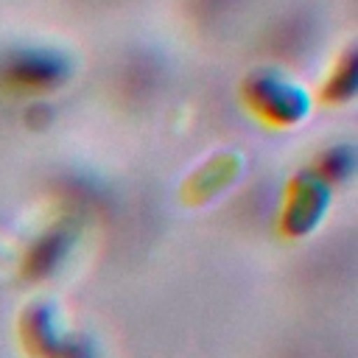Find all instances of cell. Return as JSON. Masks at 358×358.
<instances>
[{
	"instance_id": "cell-1",
	"label": "cell",
	"mask_w": 358,
	"mask_h": 358,
	"mask_svg": "<svg viewBox=\"0 0 358 358\" xmlns=\"http://www.w3.org/2000/svg\"><path fill=\"white\" fill-rule=\"evenodd\" d=\"M246 109L274 129H291L313 112L310 90L280 67H257L241 81Z\"/></svg>"
},
{
	"instance_id": "cell-2",
	"label": "cell",
	"mask_w": 358,
	"mask_h": 358,
	"mask_svg": "<svg viewBox=\"0 0 358 358\" xmlns=\"http://www.w3.org/2000/svg\"><path fill=\"white\" fill-rule=\"evenodd\" d=\"M73 73V56L56 45H14L0 53V87L14 95L56 92Z\"/></svg>"
},
{
	"instance_id": "cell-3",
	"label": "cell",
	"mask_w": 358,
	"mask_h": 358,
	"mask_svg": "<svg viewBox=\"0 0 358 358\" xmlns=\"http://www.w3.org/2000/svg\"><path fill=\"white\" fill-rule=\"evenodd\" d=\"M333 201V187L310 168H299L282 193L280 232L285 238H308L319 229Z\"/></svg>"
},
{
	"instance_id": "cell-4",
	"label": "cell",
	"mask_w": 358,
	"mask_h": 358,
	"mask_svg": "<svg viewBox=\"0 0 358 358\" xmlns=\"http://www.w3.org/2000/svg\"><path fill=\"white\" fill-rule=\"evenodd\" d=\"M20 338L31 358H62L70 338L62 324L59 308L48 299H36L25 308L20 319Z\"/></svg>"
},
{
	"instance_id": "cell-5",
	"label": "cell",
	"mask_w": 358,
	"mask_h": 358,
	"mask_svg": "<svg viewBox=\"0 0 358 358\" xmlns=\"http://www.w3.org/2000/svg\"><path fill=\"white\" fill-rule=\"evenodd\" d=\"M243 171V159L235 151H218L207 162H201L185 182L182 196L187 204H204L221 190H227Z\"/></svg>"
},
{
	"instance_id": "cell-6",
	"label": "cell",
	"mask_w": 358,
	"mask_h": 358,
	"mask_svg": "<svg viewBox=\"0 0 358 358\" xmlns=\"http://www.w3.org/2000/svg\"><path fill=\"white\" fill-rule=\"evenodd\" d=\"M70 243H73V238L64 227H53V229L42 232L28 249V271L34 277H45V274L56 271L62 257L70 252Z\"/></svg>"
},
{
	"instance_id": "cell-7",
	"label": "cell",
	"mask_w": 358,
	"mask_h": 358,
	"mask_svg": "<svg viewBox=\"0 0 358 358\" xmlns=\"http://www.w3.org/2000/svg\"><path fill=\"white\" fill-rule=\"evenodd\" d=\"M355 87H358V59H355V50L347 48L341 59L333 64V70L327 73L322 84V98L330 103H344L355 95Z\"/></svg>"
},
{
	"instance_id": "cell-8",
	"label": "cell",
	"mask_w": 358,
	"mask_h": 358,
	"mask_svg": "<svg viewBox=\"0 0 358 358\" xmlns=\"http://www.w3.org/2000/svg\"><path fill=\"white\" fill-rule=\"evenodd\" d=\"M308 168L316 171L330 187H333V185H341V182H347V179L352 176V171H355V151H352V145H347V143L327 145L324 151L316 154V159H313Z\"/></svg>"
}]
</instances>
